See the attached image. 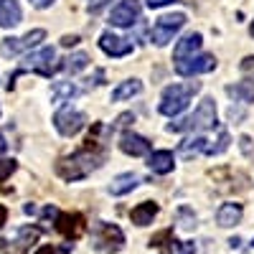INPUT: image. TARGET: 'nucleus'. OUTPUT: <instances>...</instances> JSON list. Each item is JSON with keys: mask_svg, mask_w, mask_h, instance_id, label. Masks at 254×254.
<instances>
[{"mask_svg": "<svg viewBox=\"0 0 254 254\" xmlns=\"http://www.w3.org/2000/svg\"><path fill=\"white\" fill-rule=\"evenodd\" d=\"M102 160H104V153H102L99 142L94 137H89L81 150H76L69 158H61L56 163V173L64 181H81V178H87L92 171H97V168L102 165Z\"/></svg>", "mask_w": 254, "mask_h": 254, "instance_id": "1", "label": "nucleus"}, {"mask_svg": "<svg viewBox=\"0 0 254 254\" xmlns=\"http://www.w3.org/2000/svg\"><path fill=\"white\" fill-rule=\"evenodd\" d=\"M198 89H201V84H198V81H188V84H171V87H165V89H163L160 107H158V110H160L165 117H176V115H181V112L188 107L190 97H193Z\"/></svg>", "mask_w": 254, "mask_h": 254, "instance_id": "2", "label": "nucleus"}, {"mask_svg": "<svg viewBox=\"0 0 254 254\" xmlns=\"http://www.w3.org/2000/svg\"><path fill=\"white\" fill-rule=\"evenodd\" d=\"M211 127H216V104H214V99L206 97L188 120L171 122L168 130L171 132H183V130H211Z\"/></svg>", "mask_w": 254, "mask_h": 254, "instance_id": "3", "label": "nucleus"}, {"mask_svg": "<svg viewBox=\"0 0 254 254\" xmlns=\"http://www.w3.org/2000/svg\"><path fill=\"white\" fill-rule=\"evenodd\" d=\"M94 247L104 254H115L125 247V234L122 229L115 226V224H107V221H99L94 226Z\"/></svg>", "mask_w": 254, "mask_h": 254, "instance_id": "4", "label": "nucleus"}, {"mask_svg": "<svg viewBox=\"0 0 254 254\" xmlns=\"http://www.w3.org/2000/svg\"><path fill=\"white\" fill-rule=\"evenodd\" d=\"M186 26V15L183 13H171V15H160L155 20V26L150 28V41L155 46H165L181 28Z\"/></svg>", "mask_w": 254, "mask_h": 254, "instance_id": "5", "label": "nucleus"}, {"mask_svg": "<svg viewBox=\"0 0 254 254\" xmlns=\"http://www.w3.org/2000/svg\"><path fill=\"white\" fill-rule=\"evenodd\" d=\"M26 69H31V71H36V74H41V76H51V74H56V71H59L56 51L49 46V49H41V51L31 54V56L23 61L20 71H26Z\"/></svg>", "mask_w": 254, "mask_h": 254, "instance_id": "6", "label": "nucleus"}, {"mask_svg": "<svg viewBox=\"0 0 254 254\" xmlns=\"http://www.w3.org/2000/svg\"><path fill=\"white\" fill-rule=\"evenodd\" d=\"M41 231L36 226H23L15 231L13 239H0V252L3 254H26L31 249V244L38 239Z\"/></svg>", "mask_w": 254, "mask_h": 254, "instance_id": "7", "label": "nucleus"}, {"mask_svg": "<svg viewBox=\"0 0 254 254\" xmlns=\"http://www.w3.org/2000/svg\"><path fill=\"white\" fill-rule=\"evenodd\" d=\"M44 38H46L44 28H33V31H28L26 36H20V38H5L3 44H0V54L3 56H15L20 51H28V49L38 46Z\"/></svg>", "mask_w": 254, "mask_h": 254, "instance_id": "8", "label": "nucleus"}, {"mask_svg": "<svg viewBox=\"0 0 254 254\" xmlns=\"http://www.w3.org/2000/svg\"><path fill=\"white\" fill-rule=\"evenodd\" d=\"M54 125H56V130H59L64 137H74L76 132H81V127L87 125V117H84V112H79V110L64 107V110L56 112Z\"/></svg>", "mask_w": 254, "mask_h": 254, "instance_id": "9", "label": "nucleus"}, {"mask_svg": "<svg viewBox=\"0 0 254 254\" xmlns=\"http://www.w3.org/2000/svg\"><path fill=\"white\" fill-rule=\"evenodd\" d=\"M216 69V59L211 54H201V56H188L176 61V71L181 76H196V74H206Z\"/></svg>", "mask_w": 254, "mask_h": 254, "instance_id": "10", "label": "nucleus"}, {"mask_svg": "<svg viewBox=\"0 0 254 254\" xmlns=\"http://www.w3.org/2000/svg\"><path fill=\"white\" fill-rule=\"evenodd\" d=\"M87 229V221H84L81 214H56V231L66 239H79Z\"/></svg>", "mask_w": 254, "mask_h": 254, "instance_id": "11", "label": "nucleus"}, {"mask_svg": "<svg viewBox=\"0 0 254 254\" xmlns=\"http://www.w3.org/2000/svg\"><path fill=\"white\" fill-rule=\"evenodd\" d=\"M137 15H140V3L137 0H122V3L112 10L110 23L120 26V28H127V26H132L137 20Z\"/></svg>", "mask_w": 254, "mask_h": 254, "instance_id": "12", "label": "nucleus"}, {"mask_svg": "<svg viewBox=\"0 0 254 254\" xmlns=\"http://www.w3.org/2000/svg\"><path fill=\"white\" fill-rule=\"evenodd\" d=\"M99 49L112 56V59H120V56H127V54H132V44L130 41H125L122 36H115V33H102L99 36Z\"/></svg>", "mask_w": 254, "mask_h": 254, "instance_id": "13", "label": "nucleus"}, {"mask_svg": "<svg viewBox=\"0 0 254 254\" xmlns=\"http://www.w3.org/2000/svg\"><path fill=\"white\" fill-rule=\"evenodd\" d=\"M120 147H122V153L132 155V158L150 155V140H145L142 135H135V132H125L120 137Z\"/></svg>", "mask_w": 254, "mask_h": 254, "instance_id": "14", "label": "nucleus"}, {"mask_svg": "<svg viewBox=\"0 0 254 254\" xmlns=\"http://www.w3.org/2000/svg\"><path fill=\"white\" fill-rule=\"evenodd\" d=\"M173 165H176V158H173L171 150H155V153L147 155V168H150L153 173H158V176L171 173Z\"/></svg>", "mask_w": 254, "mask_h": 254, "instance_id": "15", "label": "nucleus"}, {"mask_svg": "<svg viewBox=\"0 0 254 254\" xmlns=\"http://www.w3.org/2000/svg\"><path fill=\"white\" fill-rule=\"evenodd\" d=\"M201 44H203L201 33H188L186 38H181L178 44H176V49H173V59H176V61H181V59L193 56V54L201 49Z\"/></svg>", "mask_w": 254, "mask_h": 254, "instance_id": "16", "label": "nucleus"}, {"mask_svg": "<svg viewBox=\"0 0 254 254\" xmlns=\"http://www.w3.org/2000/svg\"><path fill=\"white\" fill-rule=\"evenodd\" d=\"M155 216H158V203H155V201H142V203H137V206L132 208V214H130L132 224H137V226L153 224Z\"/></svg>", "mask_w": 254, "mask_h": 254, "instance_id": "17", "label": "nucleus"}, {"mask_svg": "<svg viewBox=\"0 0 254 254\" xmlns=\"http://www.w3.org/2000/svg\"><path fill=\"white\" fill-rule=\"evenodd\" d=\"M242 221V203H224L216 211V224L224 229H231Z\"/></svg>", "mask_w": 254, "mask_h": 254, "instance_id": "18", "label": "nucleus"}, {"mask_svg": "<svg viewBox=\"0 0 254 254\" xmlns=\"http://www.w3.org/2000/svg\"><path fill=\"white\" fill-rule=\"evenodd\" d=\"M20 23V5L15 0H0V26L13 28Z\"/></svg>", "mask_w": 254, "mask_h": 254, "instance_id": "19", "label": "nucleus"}, {"mask_svg": "<svg viewBox=\"0 0 254 254\" xmlns=\"http://www.w3.org/2000/svg\"><path fill=\"white\" fill-rule=\"evenodd\" d=\"M137 183H140V178H137L135 173H122V176H117V178L112 181L110 193H112V196H125V193H130V190H135Z\"/></svg>", "mask_w": 254, "mask_h": 254, "instance_id": "20", "label": "nucleus"}, {"mask_svg": "<svg viewBox=\"0 0 254 254\" xmlns=\"http://www.w3.org/2000/svg\"><path fill=\"white\" fill-rule=\"evenodd\" d=\"M226 94L234 99V102H244V104H252L254 102V84L252 81H239V84H229L226 87Z\"/></svg>", "mask_w": 254, "mask_h": 254, "instance_id": "21", "label": "nucleus"}, {"mask_svg": "<svg viewBox=\"0 0 254 254\" xmlns=\"http://www.w3.org/2000/svg\"><path fill=\"white\" fill-rule=\"evenodd\" d=\"M206 147H208V140L206 137H190V140H183L181 142V158L190 160V158H196L201 153H206Z\"/></svg>", "mask_w": 254, "mask_h": 254, "instance_id": "22", "label": "nucleus"}, {"mask_svg": "<svg viewBox=\"0 0 254 254\" xmlns=\"http://www.w3.org/2000/svg\"><path fill=\"white\" fill-rule=\"evenodd\" d=\"M142 92V84L137 81V79H130V81H122L120 87L112 92V102H122V99H130V97H135V94H140Z\"/></svg>", "mask_w": 254, "mask_h": 254, "instance_id": "23", "label": "nucleus"}, {"mask_svg": "<svg viewBox=\"0 0 254 254\" xmlns=\"http://www.w3.org/2000/svg\"><path fill=\"white\" fill-rule=\"evenodd\" d=\"M64 69H66L69 74H79V71H84L89 66V56L84 54V51H79V54H71L69 59H64V64H61Z\"/></svg>", "mask_w": 254, "mask_h": 254, "instance_id": "24", "label": "nucleus"}, {"mask_svg": "<svg viewBox=\"0 0 254 254\" xmlns=\"http://www.w3.org/2000/svg\"><path fill=\"white\" fill-rule=\"evenodd\" d=\"M76 94H79V89L74 87V84H69V81H59V84H54V99H56V102L69 99V97H76Z\"/></svg>", "mask_w": 254, "mask_h": 254, "instance_id": "25", "label": "nucleus"}, {"mask_svg": "<svg viewBox=\"0 0 254 254\" xmlns=\"http://www.w3.org/2000/svg\"><path fill=\"white\" fill-rule=\"evenodd\" d=\"M226 147H229V135H226V132H221L216 145H208V147H206V155H219V153H224V150H226Z\"/></svg>", "mask_w": 254, "mask_h": 254, "instance_id": "26", "label": "nucleus"}, {"mask_svg": "<svg viewBox=\"0 0 254 254\" xmlns=\"http://www.w3.org/2000/svg\"><path fill=\"white\" fill-rule=\"evenodd\" d=\"M18 168V163L15 160H0V181H5L13 171Z\"/></svg>", "mask_w": 254, "mask_h": 254, "instance_id": "27", "label": "nucleus"}, {"mask_svg": "<svg viewBox=\"0 0 254 254\" xmlns=\"http://www.w3.org/2000/svg\"><path fill=\"white\" fill-rule=\"evenodd\" d=\"M239 69H242L244 76H249V79L254 81V56H247V59L239 64Z\"/></svg>", "mask_w": 254, "mask_h": 254, "instance_id": "28", "label": "nucleus"}, {"mask_svg": "<svg viewBox=\"0 0 254 254\" xmlns=\"http://www.w3.org/2000/svg\"><path fill=\"white\" fill-rule=\"evenodd\" d=\"M181 219H183V229H193L196 226V216H190V211L188 208H181Z\"/></svg>", "mask_w": 254, "mask_h": 254, "instance_id": "29", "label": "nucleus"}, {"mask_svg": "<svg viewBox=\"0 0 254 254\" xmlns=\"http://www.w3.org/2000/svg\"><path fill=\"white\" fill-rule=\"evenodd\" d=\"M107 3H110V0H89V10H92V13H99Z\"/></svg>", "mask_w": 254, "mask_h": 254, "instance_id": "30", "label": "nucleus"}, {"mask_svg": "<svg viewBox=\"0 0 254 254\" xmlns=\"http://www.w3.org/2000/svg\"><path fill=\"white\" fill-rule=\"evenodd\" d=\"M61 44H64V46H76V44H79V36H64Z\"/></svg>", "mask_w": 254, "mask_h": 254, "instance_id": "31", "label": "nucleus"}, {"mask_svg": "<svg viewBox=\"0 0 254 254\" xmlns=\"http://www.w3.org/2000/svg\"><path fill=\"white\" fill-rule=\"evenodd\" d=\"M36 254H56V247L44 244V247H38V249H36Z\"/></svg>", "mask_w": 254, "mask_h": 254, "instance_id": "32", "label": "nucleus"}, {"mask_svg": "<svg viewBox=\"0 0 254 254\" xmlns=\"http://www.w3.org/2000/svg\"><path fill=\"white\" fill-rule=\"evenodd\" d=\"M168 3H173V0H147V5H150V8H163Z\"/></svg>", "mask_w": 254, "mask_h": 254, "instance_id": "33", "label": "nucleus"}, {"mask_svg": "<svg viewBox=\"0 0 254 254\" xmlns=\"http://www.w3.org/2000/svg\"><path fill=\"white\" fill-rule=\"evenodd\" d=\"M5 219H8V208L0 203V229H3V224H5Z\"/></svg>", "mask_w": 254, "mask_h": 254, "instance_id": "34", "label": "nucleus"}, {"mask_svg": "<svg viewBox=\"0 0 254 254\" xmlns=\"http://www.w3.org/2000/svg\"><path fill=\"white\" fill-rule=\"evenodd\" d=\"M31 3H33L36 8H49V5L54 3V0H31Z\"/></svg>", "mask_w": 254, "mask_h": 254, "instance_id": "35", "label": "nucleus"}, {"mask_svg": "<svg viewBox=\"0 0 254 254\" xmlns=\"http://www.w3.org/2000/svg\"><path fill=\"white\" fill-rule=\"evenodd\" d=\"M5 147H8V142H5V137H3V135H0V155L5 153Z\"/></svg>", "mask_w": 254, "mask_h": 254, "instance_id": "36", "label": "nucleus"}, {"mask_svg": "<svg viewBox=\"0 0 254 254\" xmlns=\"http://www.w3.org/2000/svg\"><path fill=\"white\" fill-rule=\"evenodd\" d=\"M249 31H252V36H254V23H252V28H249Z\"/></svg>", "mask_w": 254, "mask_h": 254, "instance_id": "37", "label": "nucleus"}, {"mask_svg": "<svg viewBox=\"0 0 254 254\" xmlns=\"http://www.w3.org/2000/svg\"><path fill=\"white\" fill-rule=\"evenodd\" d=\"M252 244H254V242H252Z\"/></svg>", "mask_w": 254, "mask_h": 254, "instance_id": "38", "label": "nucleus"}, {"mask_svg": "<svg viewBox=\"0 0 254 254\" xmlns=\"http://www.w3.org/2000/svg\"><path fill=\"white\" fill-rule=\"evenodd\" d=\"M186 254H188V252H186Z\"/></svg>", "mask_w": 254, "mask_h": 254, "instance_id": "39", "label": "nucleus"}]
</instances>
